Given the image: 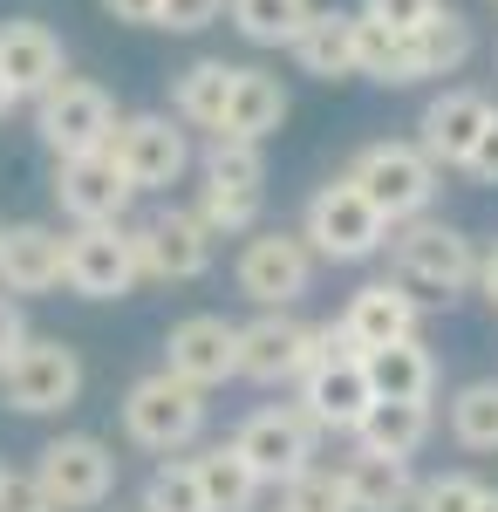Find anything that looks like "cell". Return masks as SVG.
Returning <instances> with one entry per match:
<instances>
[{
  "mask_svg": "<svg viewBox=\"0 0 498 512\" xmlns=\"http://www.w3.org/2000/svg\"><path fill=\"white\" fill-rule=\"evenodd\" d=\"M389 280L417 301H451L464 287H478V246L471 233L444 226V219H403L389 226Z\"/></svg>",
  "mask_w": 498,
  "mask_h": 512,
  "instance_id": "6da1fadb",
  "label": "cell"
},
{
  "mask_svg": "<svg viewBox=\"0 0 498 512\" xmlns=\"http://www.w3.org/2000/svg\"><path fill=\"white\" fill-rule=\"evenodd\" d=\"M123 431H130V444H144L157 458H178L205 437V390L151 369L123 390Z\"/></svg>",
  "mask_w": 498,
  "mask_h": 512,
  "instance_id": "7a4b0ae2",
  "label": "cell"
},
{
  "mask_svg": "<svg viewBox=\"0 0 498 512\" xmlns=\"http://www.w3.org/2000/svg\"><path fill=\"white\" fill-rule=\"evenodd\" d=\"M342 178L383 212L389 226H403V219H423V212H430V198H437V178H444V171L423 158L410 137H383V144H369L362 158L348 164Z\"/></svg>",
  "mask_w": 498,
  "mask_h": 512,
  "instance_id": "3957f363",
  "label": "cell"
},
{
  "mask_svg": "<svg viewBox=\"0 0 498 512\" xmlns=\"http://www.w3.org/2000/svg\"><path fill=\"white\" fill-rule=\"evenodd\" d=\"M301 239H307L314 260H342V267H355V260H376V253L389 246V219L355 192L348 178H328L321 192L307 198Z\"/></svg>",
  "mask_w": 498,
  "mask_h": 512,
  "instance_id": "277c9868",
  "label": "cell"
},
{
  "mask_svg": "<svg viewBox=\"0 0 498 512\" xmlns=\"http://www.w3.org/2000/svg\"><path fill=\"white\" fill-rule=\"evenodd\" d=\"M110 164L123 171L130 192H171L185 171H192V137L178 117H157V110H137V117H116L110 130Z\"/></svg>",
  "mask_w": 498,
  "mask_h": 512,
  "instance_id": "5b68a950",
  "label": "cell"
},
{
  "mask_svg": "<svg viewBox=\"0 0 498 512\" xmlns=\"http://www.w3.org/2000/svg\"><path fill=\"white\" fill-rule=\"evenodd\" d=\"M28 478H35V492H41L48 512H89L116 492V451L89 431L55 437V444H41V458H35Z\"/></svg>",
  "mask_w": 498,
  "mask_h": 512,
  "instance_id": "8992f818",
  "label": "cell"
},
{
  "mask_svg": "<svg viewBox=\"0 0 498 512\" xmlns=\"http://www.w3.org/2000/svg\"><path fill=\"white\" fill-rule=\"evenodd\" d=\"M82 396V355L55 335H28L21 349L0 362V403L21 410V417H48V410H69Z\"/></svg>",
  "mask_w": 498,
  "mask_h": 512,
  "instance_id": "52a82bcc",
  "label": "cell"
},
{
  "mask_svg": "<svg viewBox=\"0 0 498 512\" xmlns=\"http://www.w3.org/2000/svg\"><path fill=\"white\" fill-rule=\"evenodd\" d=\"M35 130L55 158H82V151H103L116 130V103L103 82L89 76H62L35 96Z\"/></svg>",
  "mask_w": 498,
  "mask_h": 512,
  "instance_id": "ba28073f",
  "label": "cell"
},
{
  "mask_svg": "<svg viewBox=\"0 0 498 512\" xmlns=\"http://www.w3.org/2000/svg\"><path fill=\"white\" fill-rule=\"evenodd\" d=\"M137 280H144V267H137V239H130L123 219L116 226L62 233V287L69 294H82V301H123Z\"/></svg>",
  "mask_w": 498,
  "mask_h": 512,
  "instance_id": "9c48e42d",
  "label": "cell"
},
{
  "mask_svg": "<svg viewBox=\"0 0 498 512\" xmlns=\"http://www.w3.org/2000/svg\"><path fill=\"white\" fill-rule=\"evenodd\" d=\"M239 294L253 301V308H294L307 287H314V253H307L301 233H253L239 246Z\"/></svg>",
  "mask_w": 498,
  "mask_h": 512,
  "instance_id": "30bf717a",
  "label": "cell"
},
{
  "mask_svg": "<svg viewBox=\"0 0 498 512\" xmlns=\"http://www.w3.org/2000/svg\"><path fill=\"white\" fill-rule=\"evenodd\" d=\"M314 437H321V431L301 417V403H267V410H253V417L239 424L232 451L253 465L260 485H287L294 472L314 465Z\"/></svg>",
  "mask_w": 498,
  "mask_h": 512,
  "instance_id": "8fae6325",
  "label": "cell"
},
{
  "mask_svg": "<svg viewBox=\"0 0 498 512\" xmlns=\"http://www.w3.org/2000/svg\"><path fill=\"white\" fill-rule=\"evenodd\" d=\"M164 376L192 383V390H219L239 376V328L226 315H185L164 335Z\"/></svg>",
  "mask_w": 498,
  "mask_h": 512,
  "instance_id": "7c38bea8",
  "label": "cell"
},
{
  "mask_svg": "<svg viewBox=\"0 0 498 512\" xmlns=\"http://www.w3.org/2000/svg\"><path fill=\"white\" fill-rule=\"evenodd\" d=\"M130 239H137V267H144V280H198L205 267H212V246L219 239L198 226L192 212H157V219H144V226H130Z\"/></svg>",
  "mask_w": 498,
  "mask_h": 512,
  "instance_id": "4fadbf2b",
  "label": "cell"
},
{
  "mask_svg": "<svg viewBox=\"0 0 498 512\" xmlns=\"http://www.w3.org/2000/svg\"><path fill=\"white\" fill-rule=\"evenodd\" d=\"M485 117H492V96H485V89H444V96L423 103L417 137H410V144H417L437 171H464V158H471V144H478Z\"/></svg>",
  "mask_w": 498,
  "mask_h": 512,
  "instance_id": "5bb4252c",
  "label": "cell"
},
{
  "mask_svg": "<svg viewBox=\"0 0 498 512\" xmlns=\"http://www.w3.org/2000/svg\"><path fill=\"white\" fill-rule=\"evenodd\" d=\"M130 185L110 164V151H82V158H55V205L76 219V226H116L130 212Z\"/></svg>",
  "mask_w": 498,
  "mask_h": 512,
  "instance_id": "9a60e30c",
  "label": "cell"
},
{
  "mask_svg": "<svg viewBox=\"0 0 498 512\" xmlns=\"http://www.w3.org/2000/svg\"><path fill=\"white\" fill-rule=\"evenodd\" d=\"M307 355H314V328L294 321L287 308H267L260 321L239 328V376L246 383H301Z\"/></svg>",
  "mask_w": 498,
  "mask_h": 512,
  "instance_id": "2e32d148",
  "label": "cell"
},
{
  "mask_svg": "<svg viewBox=\"0 0 498 512\" xmlns=\"http://www.w3.org/2000/svg\"><path fill=\"white\" fill-rule=\"evenodd\" d=\"M0 76L14 89V103H35L48 82L69 76V55H62V35L48 21H0Z\"/></svg>",
  "mask_w": 498,
  "mask_h": 512,
  "instance_id": "e0dca14e",
  "label": "cell"
},
{
  "mask_svg": "<svg viewBox=\"0 0 498 512\" xmlns=\"http://www.w3.org/2000/svg\"><path fill=\"white\" fill-rule=\"evenodd\" d=\"M369 376H362V355H335V362H307L301 376V417L314 431H355V417L369 410Z\"/></svg>",
  "mask_w": 498,
  "mask_h": 512,
  "instance_id": "ac0fdd59",
  "label": "cell"
},
{
  "mask_svg": "<svg viewBox=\"0 0 498 512\" xmlns=\"http://www.w3.org/2000/svg\"><path fill=\"white\" fill-rule=\"evenodd\" d=\"M342 335H348L355 355L389 349V342H410V335H417V294H403L396 280L355 287V301L342 308Z\"/></svg>",
  "mask_w": 498,
  "mask_h": 512,
  "instance_id": "d6986e66",
  "label": "cell"
},
{
  "mask_svg": "<svg viewBox=\"0 0 498 512\" xmlns=\"http://www.w3.org/2000/svg\"><path fill=\"white\" fill-rule=\"evenodd\" d=\"M62 287V233L21 219V226H0V294H48Z\"/></svg>",
  "mask_w": 498,
  "mask_h": 512,
  "instance_id": "ffe728a7",
  "label": "cell"
},
{
  "mask_svg": "<svg viewBox=\"0 0 498 512\" xmlns=\"http://www.w3.org/2000/svg\"><path fill=\"white\" fill-rule=\"evenodd\" d=\"M362 376H369V396H383V403H430L437 396V355L410 335V342L369 349L362 355Z\"/></svg>",
  "mask_w": 498,
  "mask_h": 512,
  "instance_id": "44dd1931",
  "label": "cell"
},
{
  "mask_svg": "<svg viewBox=\"0 0 498 512\" xmlns=\"http://www.w3.org/2000/svg\"><path fill=\"white\" fill-rule=\"evenodd\" d=\"M280 123H287V89H280V76H267V69H239V76H232V96H226V117H219L212 137L267 144Z\"/></svg>",
  "mask_w": 498,
  "mask_h": 512,
  "instance_id": "7402d4cb",
  "label": "cell"
},
{
  "mask_svg": "<svg viewBox=\"0 0 498 512\" xmlns=\"http://www.w3.org/2000/svg\"><path fill=\"white\" fill-rule=\"evenodd\" d=\"M437 431V417H430V403H369L362 417H355V451H376V458H417L423 444Z\"/></svg>",
  "mask_w": 498,
  "mask_h": 512,
  "instance_id": "603a6c76",
  "label": "cell"
},
{
  "mask_svg": "<svg viewBox=\"0 0 498 512\" xmlns=\"http://www.w3.org/2000/svg\"><path fill=\"white\" fill-rule=\"evenodd\" d=\"M287 48H294V62H301L307 76H321V82L355 76V14L348 7H314Z\"/></svg>",
  "mask_w": 498,
  "mask_h": 512,
  "instance_id": "cb8c5ba5",
  "label": "cell"
},
{
  "mask_svg": "<svg viewBox=\"0 0 498 512\" xmlns=\"http://www.w3.org/2000/svg\"><path fill=\"white\" fill-rule=\"evenodd\" d=\"M342 492H348V512H410L417 499V478L403 458H376V451H348L342 472Z\"/></svg>",
  "mask_w": 498,
  "mask_h": 512,
  "instance_id": "d4e9b609",
  "label": "cell"
},
{
  "mask_svg": "<svg viewBox=\"0 0 498 512\" xmlns=\"http://www.w3.org/2000/svg\"><path fill=\"white\" fill-rule=\"evenodd\" d=\"M232 76H239V62H226V55H205V62H192L185 76L171 82V117L185 123V130H219V117H226V96H232Z\"/></svg>",
  "mask_w": 498,
  "mask_h": 512,
  "instance_id": "484cf974",
  "label": "cell"
},
{
  "mask_svg": "<svg viewBox=\"0 0 498 512\" xmlns=\"http://www.w3.org/2000/svg\"><path fill=\"white\" fill-rule=\"evenodd\" d=\"M471 48H478V35H471V21H464L458 7H437L423 28H410V69L423 76H458L464 62H471Z\"/></svg>",
  "mask_w": 498,
  "mask_h": 512,
  "instance_id": "4316f807",
  "label": "cell"
},
{
  "mask_svg": "<svg viewBox=\"0 0 498 512\" xmlns=\"http://www.w3.org/2000/svg\"><path fill=\"white\" fill-rule=\"evenodd\" d=\"M192 472L198 492H205V512H253V499H260V478L232 444H205L192 458Z\"/></svg>",
  "mask_w": 498,
  "mask_h": 512,
  "instance_id": "83f0119b",
  "label": "cell"
},
{
  "mask_svg": "<svg viewBox=\"0 0 498 512\" xmlns=\"http://www.w3.org/2000/svg\"><path fill=\"white\" fill-rule=\"evenodd\" d=\"M355 76L383 82V89H410L417 69H410V35H396L383 21L355 14Z\"/></svg>",
  "mask_w": 498,
  "mask_h": 512,
  "instance_id": "f1b7e54d",
  "label": "cell"
},
{
  "mask_svg": "<svg viewBox=\"0 0 498 512\" xmlns=\"http://www.w3.org/2000/svg\"><path fill=\"white\" fill-rule=\"evenodd\" d=\"M232 28L253 41V48H287L301 35V21L314 14V0H226Z\"/></svg>",
  "mask_w": 498,
  "mask_h": 512,
  "instance_id": "f546056e",
  "label": "cell"
},
{
  "mask_svg": "<svg viewBox=\"0 0 498 512\" xmlns=\"http://www.w3.org/2000/svg\"><path fill=\"white\" fill-rule=\"evenodd\" d=\"M260 212H267V192H232V185H198V205H192V219L212 239L260 233Z\"/></svg>",
  "mask_w": 498,
  "mask_h": 512,
  "instance_id": "4dcf8cb0",
  "label": "cell"
},
{
  "mask_svg": "<svg viewBox=\"0 0 498 512\" xmlns=\"http://www.w3.org/2000/svg\"><path fill=\"white\" fill-rule=\"evenodd\" d=\"M205 185H232V192H267V151L246 137H212L205 144Z\"/></svg>",
  "mask_w": 498,
  "mask_h": 512,
  "instance_id": "1f68e13d",
  "label": "cell"
},
{
  "mask_svg": "<svg viewBox=\"0 0 498 512\" xmlns=\"http://www.w3.org/2000/svg\"><path fill=\"white\" fill-rule=\"evenodd\" d=\"M451 437H458L464 451H498V376L464 383L451 396Z\"/></svg>",
  "mask_w": 498,
  "mask_h": 512,
  "instance_id": "d6a6232c",
  "label": "cell"
},
{
  "mask_svg": "<svg viewBox=\"0 0 498 512\" xmlns=\"http://www.w3.org/2000/svg\"><path fill=\"white\" fill-rule=\"evenodd\" d=\"M144 512H205L192 458H164V465L144 478Z\"/></svg>",
  "mask_w": 498,
  "mask_h": 512,
  "instance_id": "836d02e7",
  "label": "cell"
},
{
  "mask_svg": "<svg viewBox=\"0 0 498 512\" xmlns=\"http://www.w3.org/2000/svg\"><path fill=\"white\" fill-rule=\"evenodd\" d=\"M280 512H348V492L335 472H321V465H307L280 485Z\"/></svg>",
  "mask_w": 498,
  "mask_h": 512,
  "instance_id": "e575fe53",
  "label": "cell"
},
{
  "mask_svg": "<svg viewBox=\"0 0 498 512\" xmlns=\"http://www.w3.org/2000/svg\"><path fill=\"white\" fill-rule=\"evenodd\" d=\"M485 499V485L471 472H444V478H423L417 499H410V512H471Z\"/></svg>",
  "mask_w": 498,
  "mask_h": 512,
  "instance_id": "d590c367",
  "label": "cell"
},
{
  "mask_svg": "<svg viewBox=\"0 0 498 512\" xmlns=\"http://www.w3.org/2000/svg\"><path fill=\"white\" fill-rule=\"evenodd\" d=\"M219 14H226V0H157V28H171V35H198Z\"/></svg>",
  "mask_w": 498,
  "mask_h": 512,
  "instance_id": "8d00e7d4",
  "label": "cell"
},
{
  "mask_svg": "<svg viewBox=\"0 0 498 512\" xmlns=\"http://www.w3.org/2000/svg\"><path fill=\"white\" fill-rule=\"evenodd\" d=\"M437 7H444V0H362V14H369V21H383V28H396V35L423 28Z\"/></svg>",
  "mask_w": 498,
  "mask_h": 512,
  "instance_id": "74e56055",
  "label": "cell"
},
{
  "mask_svg": "<svg viewBox=\"0 0 498 512\" xmlns=\"http://www.w3.org/2000/svg\"><path fill=\"white\" fill-rule=\"evenodd\" d=\"M464 171H471L478 185H498V110L485 117V130H478V144H471V158H464Z\"/></svg>",
  "mask_w": 498,
  "mask_h": 512,
  "instance_id": "f35d334b",
  "label": "cell"
},
{
  "mask_svg": "<svg viewBox=\"0 0 498 512\" xmlns=\"http://www.w3.org/2000/svg\"><path fill=\"white\" fill-rule=\"evenodd\" d=\"M21 342H28V315H21V301H14V294H0V362L21 349Z\"/></svg>",
  "mask_w": 498,
  "mask_h": 512,
  "instance_id": "ab89813d",
  "label": "cell"
},
{
  "mask_svg": "<svg viewBox=\"0 0 498 512\" xmlns=\"http://www.w3.org/2000/svg\"><path fill=\"white\" fill-rule=\"evenodd\" d=\"M0 512H48L41 506V492H35V478H0Z\"/></svg>",
  "mask_w": 498,
  "mask_h": 512,
  "instance_id": "60d3db41",
  "label": "cell"
},
{
  "mask_svg": "<svg viewBox=\"0 0 498 512\" xmlns=\"http://www.w3.org/2000/svg\"><path fill=\"white\" fill-rule=\"evenodd\" d=\"M116 21H130V28H157V0H103Z\"/></svg>",
  "mask_w": 498,
  "mask_h": 512,
  "instance_id": "b9f144b4",
  "label": "cell"
},
{
  "mask_svg": "<svg viewBox=\"0 0 498 512\" xmlns=\"http://www.w3.org/2000/svg\"><path fill=\"white\" fill-rule=\"evenodd\" d=\"M478 287H485V301L498 308V246H492V253H478Z\"/></svg>",
  "mask_w": 498,
  "mask_h": 512,
  "instance_id": "7bdbcfd3",
  "label": "cell"
},
{
  "mask_svg": "<svg viewBox=\"0 0 498 512\" xmlns=\"http://www.w3.org/2000/svg\"><path fill=\"white\" fill-rule=\"evenodd\" d=\"M471 512H498V492H492V485H485V499H478Z\"/></svg>",
  "mask_w": 498,
  "mask_h": 512,
  "instance_id": "ee69618b",
  "label": "cell"
},
{
  "mask_svg": "<svg viewBox=\"0 0 498 512\" xmlns=\"http://www.w3.org/2000/svg\"><path fill=\"white\" fill-rule=\"evenodd\" d=\"M7 110H14V89H7V76H0V117H7Z\"/></svg>",
  "mask_w": 498,
  "mask_h": 512,
  "instance_id": "f6af8a7d",
  "label": "cell"
},
{
  "mask_svg": "<svg viewBox=\"0 0 498 512\" xmlns=\"http://www.w3.org/2000/svg\"><path fill=\"white\" fill-rule=\"evenodd\" d=\"M0 478H7V465H0Z\"/></svg>",
  "mask_w": 498,
  "mask_h": 512,
  "instance_id": "bcb514c9",
  "label": "cell"
},
{
  "mask_svg": "<svg viewBox=\"0 0 498 512\" xmlns=\"http://www.w3.org/2000/svg\"><path fill=\"white\" fill-rule=\"evenodd\" d=\"M492 7H498V0H492Z\"/></svg>",
  "mask_w": 498,
  "mask_h": 512,
  "instance_id": "7dc6e473",
  "label": "cell"
}]
</instances>
